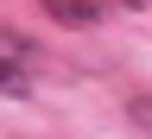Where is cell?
<instances>
[{"mask_svg": "<svg viewBox=\"0 0 152 139\" xmlns=\"http://www.w3.org/2000/svg\"><path fill=\"white\" fill-rule=\"evenodd\" d=\"M0 57H13V63H26V70H32V57H38V44H32L26 32H7V25H0Z\"/></svg>", "mask_w": 152, "mask_h": 139, "instance_id": "obj_2", "label": "cell"}, {"mask_svg": "<svg viewBox=\"0 0 152 139\" xmlns=\"http://www.w3.org/2000/svg\"><path fill=\"white\" fill-rule=\"evenodd\" d=\"M127 120L140 127V133H152V89H133L127 95Z\"/></svg>", "mask_w": 152, "mask_h": 139, "instance_id": "obj_4", "label": "cell"}, {"mask_svg": "<svg viewBox=\"0 0 152 139\" xmlns=\"http://www.w3.org/2000/svg\"><path fill=\"white\" fill-rule=\"evenodd\" d=\"M114 0H45V13L57 19V25H102Z\"/></svg>", "mask_w": 152, "mask_h": 139, "instance_id": "obj_1", "label": "cell"}, {"mask_svg": "<svg viewBox=\"0 0 152 139\" xmlns=\"http://www.w3.org/2000/svg\"><path fill=\"white\" fill-rule=\"evenodd\" d=\"M0 89H7V95H26V89H32V70L13 63V57H0Z\"/></svg>", "mask_w": 152, "mask_h": 139, "instance_id": "obj_3", "label": "cell"}]
</instances>
